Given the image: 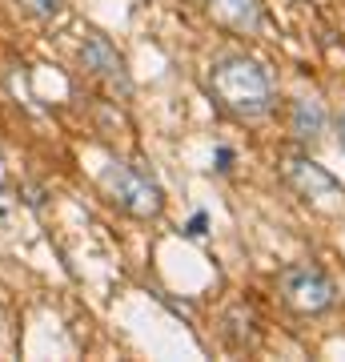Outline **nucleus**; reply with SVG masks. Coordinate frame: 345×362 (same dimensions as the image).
<instances>
[{
	"mask_svg": "<svg viewBox=\"0 0 345 362\" xmlns=\"http://www.w3.org/2000/svg\"><path fill=\"white\" fill-rule=\"evenodd\" d=\"M209 85L221 109L241 121H257L273 109V85H269L265 69L249 57H221L209 73Z\"/></svg>",
	"mask_w": 345,
	"mask_h": 362,
	"instance_id": "1",
	"label": "nucleus"
},
{
	"mask_svg": "<svg viewBox=\"0 0 345 362\" xmlns=\"http://www.w3.org/2000/svg\"><path fill=\"white\" fill-rule=\"evenodd\" d=\"M101 185H104V194L113 197L121 209H128L133 218H157V214L165 209V194H161V185H157L145 169H137V165H125V161L104 165Z\"/></svg>",
	"mask_w": 345,
	"mask_h": 362,
	"instance_id": "2",
	"label": "nucleus"
},
{
	"mask_svg": "<svg viewBox=\"0 0 345 362\" xmlns=\"http://www.w3.org/2000/svg\"><path fill=\"white\" fill-rule=\"evenodd\" d=\"M282 298H285V306L297 314H321L333 306V282L317 266L297 262V266H289L282 274Z\"/></svg>",
	"mask_w": 345,
	"mask_h": 362,
	"instance_id": "3",
	"label": "nucleus"
},
{
	"mask_svg": "<svg viewBox=\"0 0 345 362\" xmlns=\"http://www.w3.org/2000/svg\"><path fill=\"white\" fill-rule=\"evenodd\" d=\"M80 61H85V65H89L109 89L121 93V97L133 93V77H128V69H125V57H121L101 33H89V37L80 40Z\"/></svg>",
	"mask_w": 345,
	"mask_h": 362,
	"instance_id": "4",
	"label": "nucleus"
},
{
	"mask_svg": "<svg viewBox=\"0 0 345 362\" xmlns=\"http://www.w3.org/2000/svg\"><path fill=\"white\" fill-rule=\"evenodd\" d=\"M285 177L293 181L297 189L313 202H325V197H341V181L325 173L317 161H305V157H289L285 161Z\"/></svg>",
	"mask_w": 345,
	"mask_h": 362,
	"instance_id": "5",
	"label": "nucleus"
},
{
	"mask_svg": "<svg viewBox=\"0 0 345 362\" xmlns=\"http://www.w3.org/2000/svg\"><path fill=\"white\" fill-rule=\"evenodd\" d=\"M209 13L221 25L237 28V33H257L261 28V0H209Z\"/></svg>",
	"mask_w": 345,
	"mask_h": 362,
	"instance_id": "6",
	"label": "nucleus"
},
{
	"mask_svg": "<svg viewBox=\"0 0 345 362\" xmlns=\"http://www.w3.org/2000/svg\"><path fill=\"white\" fill-rule=\"evenodd\" d=\"M321 129H325V109H321L313 97H301L293 101V133L301 141H317Z\"/></svg>",
	"mask_w": 345,
	"mask_h": 362,
	"instance_id": "7",
	"label": "nucleus"
},
{
	"mask_svg": "<svg viewBox=\"0 0 345 362\" xmlns=\"http://www.w3.org/2000/svg\"><path fill=\"white\" fill-rule=\"evenodd\" d=\"M28 16H37V21H56L64 13V0H16Z\"/></svg>",
	"mask_w": 345,
	"mask_h": 362,
	"instance_id": "8",
	"label": "nucleus"
},
{
	"mask_svg": "<svg viewBox=\"0 0 345 362\" xmlns=\"http://www.w3.org/2000/svg\"><path fill=\"white\" fill-rule=\"evenodd\" d=\"M185 233H189V238H201V233H205V214H197V218L189 221V230H185Z\"/></svg>",
	"mask_w": 345,
	"mask_h": 362,
	"instance_id": "9",
	"label": "nucleus"
},
{
	"mask_svg": "<svg viewBox=\"0 0 345 362\" xmlns=\"http://www.w3.org/2000/svg\"><path fill=\"white\" fill-rule=\"evenodd\" d=\"M8 221V202H4V194H0V226Z\"/></svg>",
	"mask_w": 345,
	"mask_h": 362,
	"instance_id": "10",
	"label": "nucleus"
},
{
	"mask_svg": "<svg viewBox=\"0 0 345 362\" xmlns=\"http://www.w3.org/2000/svg\"><path fill=\"white\" fill-rule=\"evenodd\" d=\"M337 137H341V149H345V113L337 117Z\"/></svg>",
	"mask_w": 345,
	"mask_h": 362,
	"instance_id": "11",
	"label": "nucleus"
}]
</instances>
